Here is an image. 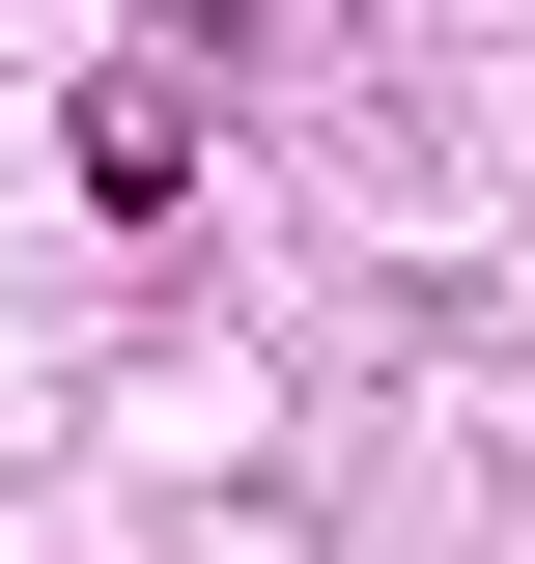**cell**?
Instances as JSON below:
<instances>
[{
	"instance_id": "1",
	"label": "cell",
	"mask_w": 535,
	"mask_h": 564,
	"mask_svg": "<svg viewBox=\"0 0 535 564\" xmlns=\"http://www.w3.org/2000/svg\"><path fill=\"white\" fill-rule=\"evenodd\" d=\"M85 198H113V226L198 198V85H85Z\"/></svg>"
}]
</instances>
